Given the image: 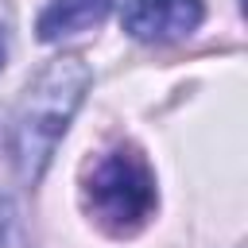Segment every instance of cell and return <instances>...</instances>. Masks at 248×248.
I'll return each mask as SVG.
<instances>
[{"mask_svg": "<svg viewBox=\"0 0 248 248\" xmlns=\"http://www.w3.org/2000/svg\"><path fill=\"white\" fill-rule=\"evenodd\" d=\"M85 85H89V70L78 58H58L27 89V97L16 112V132H12V155H16V167L23 178L35 182L43 174Z\"/></svg>", "mask_w": 248, "mask_h": 248, "instance_id": "cell-1", "label": "cell"}, {"mask_svg": "<svg viewBox=\"0 0 248 248\" xmlns=\"http://www.w3.org/2000/svg\"><path fill=\"white\" fill-rule=\"evenodd\" d=\"M85 209L112 236H132L155 213V174L136 147L101 155L85 178Z\"/></svg>", "mask_w": 248, "mask_h": 248, "instance_id": "cell-2", "label": "cell"}, {"mask_svg": "<svg viewBox=\"0 0 248 248\" xmlns=\"http://www.w3.org/2000/svg\"><path fill=\"white\" fill-rule=\"evenodd\" d=\"M120 23L140 43H170L202 23V0H124Z\"/></svg>", "mask_w": 248, "mask_h": 248, "instance_id": "cell-3", "label": "cell"}, {"mask_svg": "<svg viewBox=\"0 0 248 248\" xmlns=\"http://www.w3.org/2000/svg\"><path fill=\"white\" fill-rule=\"evenodd\" d=\"M108 8H112V0H54L39 19V39L54 43L62 35H78V31L101 23L108 16Z\"/></svg>", "mask_w": 248, "mask_h": 248, "instance_id": "cell-4", "label": "cell"}, {"mask_svg": "<svg viewBox=\"0 0 248 248\" xmlns=\"http://www.w3.org/2000/svg\"><path fill=\"white\" fill-rule=\"evenodd\" d=\"M4 54H8V43H4V27H0V66H4Z\"/></svg>", "mask_w": 248, "mask_h": 248, "instance_id": "cell-5", "label": "cell"}]
</instances>
